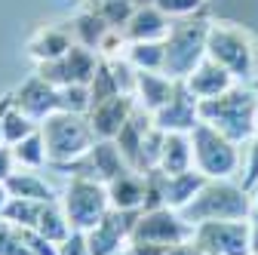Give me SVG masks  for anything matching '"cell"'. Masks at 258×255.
<instances>
[{
  "instance_id": "obj_14",
  "label": "cell",
  "mask_w": 258,
  "mask_h": 255,
  "mask_svg": "<svg viewBox=\"0 0 258 255\" xmlns=\"http://www.w3.org/2000/svg\"><path fill=\"white\" fill-rule=\"evenodd\" d=\"M13 102L16 108H22L28 117H34L37 123H43L49 114L58 111V86H52L46 77H40L37 71L28 80H22L13 89Z\"/></svg>"
},
{
  "instance_id": "obj_22",
  "label": "cell",
  "mask_w": 258,
  "mask_h": 255,
  "mask_svg": "<svg viewBox=\"0 0 258 255\" xmlns=\"http://www.w3.org/2000/svg\"><path fill=\"white\" fill-rule=\"evenodd\" d=\"M160 169L166 175H178L194 169V145L190 133H166L163 139V154H160Z\"/></svg>"
},
{
  "instance_id": "obj_15",
  "label": "cell",
  "mask_w": 258,
  "mask_h": 255,
  "mask_svg": "<svg viewBox=\"0 0 258 255\" xmlns=\"http://www.w3.org/2000/svg\"><path fill=\"white\" fill-rule=\"evenodd\" d=\"M139 108V102H136V95H126V92H120V95H111V99H105V102H99V105H92L89 108V123H92V133H95V139H117L120 136V130L126 126V120L133 117V111Z\"/></svg>"
},
{
  "instance_id": "obj_2",
  "label": "cell",
  "mask_w": 258,
  "mask_h": 255,
  "mask_svg": "<svg viewBox=\"0 0 258 255\" xmlns=\"http://www.w3.org/2000/svg\"><path fill=\"white\" fill-rule=\"evenodd\" d=\"M184 221L200 225V221H246L252 218V200L243 184H234L231 178H209L200 194L181 209Z\"/></svg>"
},
{
  "instance_id": "obj_41",
  "label": "cell",
  "mask_w": 258,
  "mask_h": 255,
  "mask_svg": "<svg viewBox=\"0 0 258 255\" xmlns=\"http://www.w3.org/2000/svg\"><path fill=\"white\" fill-rule=\"evenodd\" d=\"M252 218H258V200L252 203Z\"/></svg>"
},
{
  "instance_id": "obj_17",
  "label": "cell",
  "mask_w": 258,
  "mask_h": 255,
  "mask_svg": "<svg viewBox=\"0 0 258 255\" xmlns=\"http://www.w3.org/2000/svg\"><path fill=\"white\" fill-rule=\"evenodd\" d=\"M172 28V19L160 10L157 4H145L136 7V13L129 16L126 28H123V37L126 43H139V40H166Z\"/></svg>"
},
{
  "instance_id": "obj_26",
  "label": "cell",
  "mask_w": 258,
  "mask_h": 255,
  "mask_svg": "<svg viewBox=\"0 0 258 255\" xmlns=\"http://www.w3.org/2000/svg\"><path fill=\"white\" fill-rule=\"evenodd\" d=\"M123 55L136 71H163L166 46L163 40H139V43H126Z\"/></svg>"
},
{
  "instance_id": "obj_33",
  "label": "cell",
  "mask_w": 258,
  "mask_h": 255,
  "mask_svg": "<svg viewBox=\"0 0 258 255\" xmlns=\"http://www.w3.org/2000/svg\"><path fill=\"white\" fill-rule=\"evenodd\" d=\"M154 4L169 19H187V16H200L209 0H154Z\"/></svg>"
},
{
  "instance_id": "obj_8",
  "label": "cell",
  "mask_w": 258,
  "mask_h": 255,
  "mask_svg": "<svg viewBox=\"0 0 258 255\" xmlns=\"http://www.w3.org/2000/svg\"><path fill=\"white\" fill-rule=\"evenodd\" d=\"M187 240H194V225L184 221L181 212H175L169 206H160V209L139 212L136 228H133V240L129 243L169 249V246H178V243H187Z\"/></svg>"
},
{
  "instance_id": "obj_29",
  "label": "cell",
  "mask_w": 258,
  "mask_h": 255,
  "mask_svg": "<svg viewBox=\"0 0 258 255\" xmlns=\"http://www.w3.org/2000/svg\"><path fill=\"white\" fill-rule=\"evenodd\" d=\"M46 203L40 200H25V197H10L7 209H4V221H10L13 228H37L40 221V212H43Z\"/></svg>"
},
{
  "instance_id": "obj_37",
  "label": "cell",
  "mask_w": 258,
  "mask_h": 255,
  "mask_svg": "<svg viewBox=\"0 0 258 255\" xmlns=\"http://www.w3.org/2000/svg\"><path fill=\"white\" fill-rule=\"evenodd\" d=\"M163 255H203L197 246H194V240H187V243H178V246H169Z\"/></svg>"
},
{
  "instance_id": "obj_16",
  "label": "cell",
  "mask_w": 258,
  "mask_h": 255,
  "mask_svg": "<svg viewBox=\"0 0 258 255\" xmlns=\"http://www.w3.org/2000/svg\"><path fill=\"white\" fill-rule=\"evenodd\" d=\"M74 31L71 25H64V22H49V25H40L34 34L28 37V55L37 61H52L58 55H64L71 46H74Z\"/></svg>"
},
{
  "instance_id": "obj_19",
  "label": "cell",
  "mask_w": 258,
  "mask_h": 255,
  "mask_svg": "<svg viewBox=\"0 0 258 255\" xmlns=\"http://www.w3.org/2000/svg\"><path fill=\"white\" fill-rule=\"evenodd\" d=\"M175 83H178V80H172V77L163 74V71H139V74H136V92H133V95H136L139 108L157 114L160 108L172 99Z\"/></svg>"
},
{
  "instance_id": "obj_12",
  "label": "cell",
  "mask_w": 258,
  "mask_h": 255,
  "mask_svg": "<svg viewBox=\"0 0 258 255\" xmlns=\"http://www.w3.org/2000/svg\"><path fill=\"white\" fill-rule=\"evenodd\" d=\"M136 218H139V212L108 209V215L99 225L83 234L86 246H89V255H123L129 249V240H133Z\"/></svg>"
},
{
  "instance_id": "obj_40",
  "label": "cell",
  "mask_w": 258,
  "mask_h": 255,
  "mask_svg": "<svg viewBox=\"0 0 258 255\" xmlns=\"http://www.w3.org/2000/svg\"><path fill=\"white\" fill-rule=\"evenodd\" d=\"M249 86H252V92H255V95H258V74H255V77H252V80H249Z\"/></svg>"
},
{
  "instance_id": "obj_4",
  "label": "cell",
  "mask_w": 258,
  "mask_h": 255,
  "mask_svg": "<svg viewBox=\"0 0 258 255\" xmlns=\"http://www.w3.org/2000/svg\"><path fill=\"white\" fill-rule=\"evenodd\" d=\"M40 133L46 142V154H49V166L58 163H71L80 154H86L95 142L92 123L86 114H71V111H55L40 123Z\"/></svg>"
},
{
  "instance_id": "obj_9",
  "label": "cell",
  "mask_w": 258,
  "mask_h": 255,
  "mask_svg": "<svg viewBox=\"0 0 258 255\" xmlns=\"http://www.w3.org/2000/svg\"><path fill=\"white\" fill-rule=\"evenodd\" d=\"M52 169H58V172H64V175H71V178H92V181L108 184V181H114L120 172L133 169V166L123 160V154H120L117 142L99 139L86 154H80L77 160H71V163H58V166H52Z\"/></svg>"
},
{
  "instance_id": "obj_7",
  "label": "cell",
  "mask_w": 258,
  "mask_h": 255,
  "mask_svg": "<svg viewBox=\"0 0 258 255\" xmlns=\"http://www.w3.org/2000/svg\"><path fill=\"white\" fill-rule=\"evenodd\" d=\"M61 209L71 221V231L86 234L89 228L99 225L111 209L108 184L92 181V178H71L68 187H64V194H61Z\"/></svg>"
},
{
  "instance_id": "obj_10",
  "label": "cell",
  "mask_w": 258,
  "mask_h": 255,
  "mask_svg": "<svg viewBox=\"0 0 258 255\" xmlns=\"http://www.w3.org/2000/svg\"><path fill=\"white\" fill-rule=\"evenodd\" d=\"M194 246L203 255H252V231L246 221H200L194 225Z\"/></svg>"
},
{
  "instance_id": "obj_25",
  "label": "cell",
  "mask_w": 258,
  "mask_h": 255,
  "mask_svg": "<svg viewBox=\"0 0 258 255\" xmlns=\"http://www.w3.org/2000/svg\"><path fill=\"white\" fill-rule=\"evenodd\" d=\"M7 190H10V197H25V200H40V203H55V200H61L58 194H55V187H49L37 172H31V169H25V172H13L10 175V181H7Z\"/></svg>"
},
{
  "instance_id": "obj_35",
  "label": "cell",
  "mask_w": 258,
  "mask_h": 255,
  "mask_svg": "<svg viewBox=\"0 0 258 255\" xmlns=\"http://www.w3.org/2000/svg\"><path fill=\"white\" fill-rule=\"evenodd\" d=\"M58 255H89V246H86V237L80 231H74L68 240L58 246Z\"/></svg>"
},
{
  "instance_id": "obj_1",
  "label": "cell",
  "mask_w": 258,
  "mask_h": 255,
  "mask_svg": "<svg viewBox=\"0 0 258 255\" xmlns=\"http://www.w3.org/2000/svg\"><path fill=\"white\" fill-rule=\"evenodd\" d=\"M255 108H258V95L252 92L249 83H237L228 92L215 95V99L200 102V120L215 126L221 136H228L231 142H249L255 130Z\"/></svg>"
},
{
  "instance_id": "obj_13",
  "label": "cell",
  "mask_w": 258,
  "mask_h": 255,
  "mask_svg": "<svg viewBox=\"0 0 258 255\" xmlns=\"http://www.w3.org/2000/svg\"><path fill=\"white\" fill-rule=\"evenodd\" d=\"M154 123L163 133H190L200 123V99L184 86V80L175 83L172 99L154 114Z\"/></svg>"
},
{
  "instance_id": "obj_18",
  "label": "cell",
  "mask_w": 258,
  "mask_h": 255,
  "mask_svg": "<svg viewBox=\"0 0 258 255\" xmlns=\"http://www.w3.org/2000/svg\"><path fill=\"white\" fill-rule=\"evenodd\" d=\"M184 86H187V89H190V92L203 102V99H215V95L228 92L231 86H237V80H234L228 71H224L218 61H212V58L206 55L200 65L184 77Z\"/></svg>"
},
{
  "instance_id": "obj_42",
  "label": "cell",
  "mask_w": 258,
  "mask_h": 255,
  "mask_svg": "<svg viewBox=\"0 0 258 255\" xmlns=\"http://www.w3.org/2000/svg\"><path fill=\"white\" fill-rule=\"evenodd\" d=\"M255 130H258V108H255Z\"/></svg>"
},
{
  "instance_id": "obj_21",
  "label": "cell",
  "mask_w": 258,
  "mask_h": 255,
  "mask_svg": "<svg viewBox=\"0 0 258 255\" xmlns=\"http://www.w3.org/2000/svg\"><path fill=\"white\" fill-rule=\"evenodd\" d=\"M151 126H154V114H151V111H145V108H136V111H133V117H129V120H126V126L120 130V136L114 139V142H117V148H120V154H123V160L133 166V169H139L142 142H145V136L151 133Z\"/></svg>"
},
{
  "instance_id": "obj_20",
  "label": "cell",
  "mask_w": 258,
  "mask_h": 255,
  "mask_svg": "<svg viewBox=\"0 0 258 255\" xmlns=\"http://www.w3.org/2000/svg\"><path fill=\"white\" fill-rule=\"evenodd\" d=\"M108 197H111V209L142 212L145 209V172L139 169L120 172L114 181H108Z\"/></svg>"
},
{
  "instance_id": "obj_28",
  "label": "cell",
  "mask_w": 258,
  "mask_h": 255,
  "mask_svg": "<svg viewBox=\"0 0 258 255\" xmlns=\"http://www.w3.org/2000/svg\"><path fill=\"white\" fill-rule=\"evenodd\" d=\"M13 154H16V163L22 169H40L49 163V154H46V142H43V133L34 130L28 139H22L19 145H13Z\"/></svg>"
},
{
  "instance_id": "obj_38",
  "label": "cell",
  "mask_w": 258,
  "mask_h": 255,
  "mask_svg": "<svg viewBox=\"0 0 258 255\" xmlns=\"http://www.w3.org/2000/svg\"><path fill=\"white\" fill-rule=\"evenodd\" d=\"M10 105H13V92H4L0 95V145H4V114L10 111Z\"/></svg>"
},
{
  "instance_id": "obj_39",
  "label": "cell",
  "mask_w": 258,
  "mask_h": 255,
  "mask_svg": "<svg viewBox=\"0 0 258 255\" xmlns=\"http://www.w3.org/2000/svg\"><path fill=\"white\" fill-rule=\"evenodd\" d=\"M7 203H10V190H7V184H4V181H0V215H4Z\"/></svg>"
},
{
  "instance_id": "obj_6",
  "label": "cell",
  "mask_w": 258,
  "mask_h": 255,
  "mask_svg": "<svg viewBox=\"0 0 258 255\" xmlns=\"http://www.w3.org/2000/svg\"><path fill=\"white\" fill-rule=\"evenodd\" d=\"M206 55L228 71L234 80H252L255 74V46L243 28L234 25H212L209 40H206Z\"/></svg>"
},
{
  "instance_id": "obj_3",
  "label": "cell",
  "mask_w": 258,
  "mask_h": 255,
  "mask_svg": "<svg viewBox=\"0 0 258 255\" xmlns=\"http://www.w3.org/2000/svg\"><path fill=\"white\" fill-rule=\"evenodd\" d=\"M212 22L203 16H187V19H172V28L163 40L166 46V61L163 74L172 80H184L194 68L206 58V40H209Z\"/></svg>"
},
{
  "instance_id": "obj_11",
  "label": "cell",
  "mask_w": 258,
  "mask_h": 255,
  "mask_svg": "<svg viewBox=\"0 0 258 255\" xmlns=\"http://www.w3.org/2000/svg\"><path fill=\"white\" fill-rule=\"evenodd\" d=\"M99 61H102V55L99 52H92V49H86V46H80V43H74L64 55H58V58H52V61H40L37 65V74L40 77H46L52 86H74V83H92V77H95V71H99Z\"/></svg>"
},
{
  "instance_id": "obj_32",
  "label": "cell",
  "mask_w": 258,
  "mask_h": 255,
  "mask_svg": "<svg viewBox=\"0 0 258 255\" xmlns=\"http://www.w3.org/2000/svg\"><path fill=\"white\" fill-rule=\"evenodd\" d=\"M92 108V92L86 83L74 86H61L58 89V111H71V114H89Z\"/></svg>"
},
{
  "instance_id": "obj_5",
  "label": "cell",
  "mask_w": 258,
  "mask_h": 255,
  "mask_svg": "<svg viewBox=\"0 0 258 255\" xmlns=\"http://www.w3.org/2000/svg\"><path fill=\"white\" fill-rule=\"evenodd\" d=\"M190 145H194V169L203 172L206 178H231L240 169L237 142L221 136L215 126L200 120L190 130Z\"/></svg>"
},
{
  "instance_id": "obj_36",
  "label": "cell",
  "mask_w": 258,
  "mask_h": 255,
  "mask_svg": "<svg viewBox=\"0 0 258 255\" xmlns=\"http://www.w3.org/2000/svg\"><path fill=\"white\" fill-rule=\"evenodd\" d=\"M16 166H19V163H16L13 148H10V145H0V181H4V184L10 181V175L16 172Z\"/></svg>"
},
{
  "instance_id": "obj_24",
  "label": "cell",
  "mask_w": 258,
  "mask_h": 255,
  "mask_svg": "<svg viewBox=\"0 0 258 255\" xmlns=\"http://www.w3.org/2000/svg\"><path fill=\"white\" fill-rule=\"evenodd\" d=\"M71 31H74V40H77L80 46H86V49H92V52H99L102 43L108 40V34H111L114 28H111L99 13L83 10V13L71 22Z\"/></svg>"
},
{
  "instance_id": "obj_30",
  "label": "cell",
  "mask_w": 258,
  "mask_h": 255,
  "mask_svg": "<svg viewBox=\"0 0 258 255\" xmlns=\"http://www.w3.org/2000/svg\"><path fill=\"white\" fill-rule=\"evenodd\" d=\"M86 10L99 13L114 31H120V34H123L129 16L136 13V0H86Z\"/></svg>"
},
{
  "instance_id": "obj_23",
  "label": "cell",
  "mask_w": 258,
  "mask_h": 255,
  "mask_svg": "<svg viewBox=\"0 0 258 255\" xmlns=\"http://www.w3.org/2000/svg\"><path fill=\"white\" fill-rule=\"evenodd\" d=\"M209 178L197 169H187V172H178V175H169L166 178V206L181 212L194 197L200 194V187L206 184Z\"/></svg>"
},
{
  "instance_id": "obj_31",
  "label": "cell",
  "mask_w": 258,
  "mask_h": 255,
  "mask_svg": "<svg viewBox=\"0 0 258 255\" xmlns=\"http://www.w3.org/2000/svg\"><path fill=\"white\" fill-rule=\"evenodd\" d=\"M34 130H40V123L34 117H28L22 108H16V102L10 105V111L4 114V145H19L22 139H28Z\"/></svg>"
},
{
  "instance_id": "obj_34",
  "label": "cell",
  "mask_w": 258,
  "mask_h": 255,
  "mask_svg": "<svg viewBox=\"0 0 258 255\" xmlns=\"http://www.w3.org/2000/svg\"><path fill=\"white\" fill-rule=\"evenodd\" d=\"M243 187L252 190L258 187V133L249 139V154H246V175H243Z\"/></svg>"
},
{
  "instance_id": "obj_27",
  "label": "cell",
  "mask_w": 258,
  "mask_h": 255,
  "mask_svg": "<svg viewBox=\"0 0 258 255\" xmlns=\"http://www.w3.org/2000/svg\"><path fill=\"white\" fill-rule=\"evenodd\" d=\"M34 231H40L49 243H55V246H61L64 240H68L74 231H71V221H68V215H64V209H61V200H55V203H46L43 206V212H40V221H37V228Z\"/></svg>"
}]
</instances>
